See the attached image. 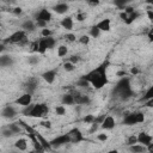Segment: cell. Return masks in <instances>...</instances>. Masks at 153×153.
I'll return each mask as SVG.
<instances>
[{
    "label": "cell",
    "instance_id": "cell-1",
    "mask_svg": "<svg viewBox=\"0 0 153 153\" xmlns=\"http://www.w3.org/2000/svg\"><path fill=\"white\" fill-rule=\"evenodd\" d=\"M108 66H109V62H103L99 66H97L96 68L87 72L81 78H84L94 90H100L105 85L109 84V78H108V73H106Z\"/></svg>",
    "mask_w": 153,
    "mask_h": 153
},
{
    "label": "cell",
    "instance_id": "cell-2",
    "mask_svg": "<svg viewBox=\"0 0 153 153\" xmlns=\"http://www.w3.org/2000/svg\"><path fill=\"white\" fill-rule=\"evenodd\" d=\"M112 94L118 100H127V99H129L134 94V91L131 88L130 79L128 76H122L116 82V85H115V87L112 90Z\"/></svg>",
    "mask_w": 153,
    "mask_h": 153
},
{
    "label": "cell",
    "instance_id": "cell-3",
    "mask_svg": "<svg viewBox=\"0 0 153 153\" xmlns=\"http://www.w3.org/2000/svg\"><path fill=\"white\" fill-rule=\"evenodd\" d=\"M49 112V106L45 103H35L30 104L27 106H24L22 110V114L27 117H33V118H43L48 115Z\"/></svg>",
    "mask_w": 153,
    "mask_h": 153
},
{
    "label": "cell",
    "instance_id": "cell-4",
    "mask_svg": "<svg viewBox=\"0 0 153 153\" xmlns=\"http://www.w3.org/2000/svg\"><path fill=\"white\" fill-rule=\"evenodd\" d=\"M27 41L26 38V31L20 29V30H17L14 32H12L6 39L2 41V43H10V44H19V45H23L25 44Z\"/></svg>",
    "mask_w": 153,
    "mask_h": 153
},
{
    "label": "cell",
    "instance_id": "cell-5",
    "mask_svg": "<svg viewBox=\"0 0 153 153\" xmlns=\"http://www.w3.org/2000/svg\"><path fill=\"white\" fill-rule=\"evenodd\" d=\"M145 122V114L142 111H133L127 114L123 120L122 123L124 126H135V124H140Z\"/></svg>",
    "mask_w": 153,
    "mask_h": 153
},
{
    "label": "cell",
    "instance_id": "cell-6",
    "mask_svg": "<svg viewBox=\"0 0 153 153\" xmlns=\"http://www.w3.org/2000/svg\"><path fill=\"white\" fill-rule=\"evenodd\" d=\"M50 143L53 146V148H59L61 146H65L67 143H72L71 142V136L68 133H65V134H61L56 137H54L53 140H50Z\"/></svg>",
    "mask_w": 153,
    "mask_h": 153
},
{
    "label": "cell",
    "instance_id": "cell-7",
    "mask_svg": "<svg viewBox=\"0 0 153 153\" xmlns=\"http://www.w3.org/2000/svg\"><path fill=\"white\" fill-rule=\"evenodd\" d=\"M69 136H71V142L72 143H79L81 141H85V136L82 134V131L79 129V128H72L69 131H68Z\"/></svg>",
    "mask_w": 153,
    "mask_h": 153
},
{
    "label": "cell",
    "instance_id": "cell-8",
    "mask_svg": "<svg viewBox=\"0 0 153 153\" xmlns=\"http://www.w3.org/2000/svg\"><path fill=\"white\" fill-rule=\"evenodd\" d=\"M17 114H18L17 109L11 104H7L1 109V116H2V118H6V120L14 118L17 116Z\"/></svg>",
    "mask_w": 153,
    "mask_h": 153
},
{
    "label": "cell",
    "instance_id": "cell-9",
    "mask_svg": "<svg viewBox=\"0 0 153 153\" xmlns=\"http://www.w3.org/2000/svg\"><path fill=\"white\" fill-rule=\"evenodd\" d=\"M35 19H36V20H43V22L49 23V22L53 19V14H51V12H50L48 8H41L39 11L36 12Z\"/></svg>",
    "mask_w": 153,
    "mask_h": 153
},
{
    "label": "cell",
    "instance_id": "cell-10",
    "mask_svg": "<svg viewBox=\"0 0 153 153\" xmlns=\"http://www.w3.org/2000/svg\"><path fill=\"white\" fill-rule=\"evenodd\" d=\"M56 76H57V69H55V68H54V69H48V71H45V72H43V73L41 74V78H42L48 85L54 84Z\"/></svg>",
    "mask_w": 153,
    "mask_h": 153
},
{
    "label": "cell",
    "instance_id": "cell-11",
    "mask_svg": "<svg viewBox=\"0 0 153 153\" xmlns=\"http://www.w3.org/2000/svg\"><path fill=\"white\" fill-rule=\"evenodd\" d=\"M37 87H38V79H37V78H29V79L26 80V82L24 84L25 92L31 93V94H33V93L36 92Z\"/></svg>",
    "mask_w": 153,
    "mask_h": 153
},
{
    "label": "cell",
    "instance_id": "cell-12",
    "mask_svg": "<svg viewBox=\"0 0 153 153\" xmlns=\"http://www.w3.org/2000/svg\"><path fill=\"white\" fill-rule=\"evenodd\" d=\"M31 103H32V94H31V93H27V92H25L24 94L19 96V97L14 100V104L20 105V106H23V108L30 105Z\"/></svg>",
    "mask_w": 153,
    "mask_h": 153
},
{
    "label": "cell",
    "instance_id": "cell-13",
    "mask_svg": "<svg viewBox=\"0 0 153 153\" xmlns=\"http://www.w3.org/2000/svg\"><path fill=\"white\" fill-rule=\"evenodd\" d=\"M115 126H116V121L111 115L105 116L103 122L100 123V128L104 129V130H111V129L115 128Z\"/></svg>",
    "mask_w": 153,
    "mask_h": 153
},
{
    "label": "cell",
    "instance_id": "cell-14",
    "mask_svg": "<svg viewBox=\"0 0 153 153\" xmlns=\"http://www.w3.org/2000/svg\"><path fill=\"white\" fill-rule=\"evenodd\" d=\"M137 142H139V143H142V145H145V146H147V145H149L151 142H153V136H152L151 134L146 133V131H140V133L137 134Z\"/></svg>",
    "mask_w": 153,
    "mask_h": 153
},
{
    "label": "cell",
    "instance_id": "cell-15",
    "mask_svg": "<svg viewBox=\"0 0 153 153\" xmlns=\"http://www.w3.org/2000/svg\"><path fill=\"white\" fill-rule=\"evenodd\" d=\"M51 10L57 14H66L69 11V5L67 2H57L56 5L53 6Z\"/></svg>",
    "mask_w": 153,
    "mask_h": 153
},
{
    "label": "cell",
    "instance_id": "cell-16",
    "mask_svg": "<svg viewBox=\"0 0 153 153\" xmlns=\"http://www.w3.org/2000/svg\"><path fill=\"white\" fill-rule=\"evenodd\" d=\"M60 25H61L65 30H67V31L73 30V26H74V19H73V17H71V16L63 17V18L60 20Z\"/></svg>",
    "mask_w": 153,
    "mask_h": 153
},
{
    "label": "cell",
    "instance_id": "cell-17",
    "mask_svg": "<svg viewBox=\"0 0 153 153\" xmlns=\"http://www.w3.org/2000/svg\"><path fill=\"white\" fill-rule=\"evenodd\" d=\"M96 26H97L100 31H103V32H109V31L111 30V20H110L109 18H104V19L99 20V22L96 24Z\"/></svg>",
    "mask_w": 153,
    "mask_h": 153
},
{
    "label": "cell",
    "instance_id": "cell-18",
    "mask_svg": "<svg viewBox=\"0 0 153 153\" xmlns=\"http://www.w3.org/2000/svg\"><path fill=\"white\" fill-rule=\"evenodd\" d=\"M20 27H22L23 30H25L26 32H32V31L36 30L37 25H36V22H33L32 19H25V20L22 23Z\"/></svg>",
    "mask_w": 153,
    "mask_h": 153
},
{
    "label": "cell",
    "instance_id": "cell-19",
    "mask_svg": "<svg viewBox=\"0 0 153 153\" xmlns=\"http://www.w3.org/2000/svg\"><path fill=\"white\" fill-rule=\"evenodd\" d=\"M14 63V59L13 56L8 55V54H2L0 56V66L1 67H11Z\"/></svg>",
    "mask_w": 153,
    "mask_h": 153
},
{
    "label": "cell",
    "instance_id": "cell-20",
    "mask_svg": "<svg viewBox=\"0 0 153 153\" xmlns=\"http://www.w3.org/2000/svg\"><path fill=\"white\" fill-rule=\"evenodd\" d=\"M61 104H63V105H74V104H75L74 94H73L72 92L65 93V94L61 97Z\"/></svg>",
    "mask_w": 153,
    "mask_h": 153
},
{
    "label": "cell",
    "instance_id": "cell-21",
    "mask_svg": "<svg viewBox=\"0 0 153 153\" xmlns=\"http://www.w3.org/2000/svg\"><path fill=\"white\" fill-rule=\"evenodd\" d=\"M128 149L130 152H134V153H143V152H147V147L145 145H142V143H139V142L128 146Z\"/></svg>",
    "mask_w": 153,
    "mask_h": 153
},
{
    "label": "cell",
    "instance_id": "cell-22",
    "mask_svg": "<svg viewBox=\"0 0 153 153\" xmlns=\"http://www.w3.org/2000/svg\"><path fill=\"white\" fill-rule=\"evenodd\" d=\"M90 103H91V98H90V96H87V94L80 93V94L75 98V104H78V105H88Z\"/></svg>",
    "mask_w": 153,
    "mask_h": 153
},
{
    "label": "cell",
    "instance_id": "cell-23",
    "mask_svg": "<svg viewBox=\"0 0 153 153\" xmlns=\"http://www.w3.org/2000/svg\"><path fill=\"white\" fill-rule=\"evenodd\" d=\"M27 140L24 139V137H19L16 142H14V147L18 149V151H26L27 149Z\"/></svg>",
    "mask_w": 153,
    "mask_h": 153
},
{
    "label": "cell",
    "instance_id": "cell-24",
    "mask_svg": "<svg viewBox=\"0 0 153 153\" xmlns=\"http://www.w3.org/2000/svg\"><path fill=\"white\" fill-rule=\"evenodd\" d=\"M130 1L131 0H114V5L118 8V10H124V7L126 6H128L129 4H130Z\"/></svg>",
    "mask_w": 153,
    "mask_h": 153
},
{
    "label": "cell",
    "instance_id": "cell-25",
    "mask_svg": "<svg viewBox=\"0 0 153 153\" xmlns=\"http://www.w3.org/2000/svg\"><path fill=\"white\" fill-rule=\"evenodd\" d=\"M7 127L17 135V134H19V133H22V126L18 123V122H13V123H10V124H7Z\"/></svg>",
    "mask_w": 153,
    "mask_h": 153
},
{
    "label": "cell",
    "instance_id": "cell-26",
    "mask_svg": "<svg viewBox=\"0 0 153 153\" xmlns=\"http://www.w3.org/2000/svg\"><path fill=\"white\" fill-rule=\"evenodd\" d=\"M67 54H68V48H67V45L60 44V45L57 47V56H59V57H65V56H67Z\"/></svg>",
    "mask_w": 153,
    "mask_h": 153
},
{
    "label": "cell",
    "instance_id": "cell-27",
    "mask_svg": "<svg viewBox=\"0 0 153 153\" xmlns=\"http://www.w3.org/2000/svg\"><path fill=\"white\" fill-rule=\"evenodd\" d=\"M16 134L6 126V127H2V129H1V136L2 137H5V139H8V137H12V136H14Z\"/></svg>",
    "mask_w": 153,
    "mask_h": 153
},
{
    "label": "cell",
    "instance_id": "cell-28",
    "mask_svg": "<svg viewBox=\"0 0 153 153\" xmlns=\"http://www.w3.org/2000/svg\"><path fill=\"white\" fill-rule=\"evenodd\" d=\"M100 32H102V31H100V30H99V29H98L96 25H93V26L90 29L88 35H90L92 38H98V37L100 36Z\"/></svg>",
    "mask_w": 153,
    "mask_h": 153
},
{
    "label": "cell",
    "instance_id": "cell-29",
    "mask_svg": "<svg viewBox=\"0 0 153 153\" xmlns=\"http://www.w3.org/2000/svg\"><path fill=\"white\" fill-rule=\"evenodd\" d=\"M139 16H140V14H139V13H137L136 11H134L133 13H130V14L128 16V19H127V20H126L124 23H126L127 25H130L131 23H134V22H135V20H136L137 18H139Z\"/></svg>",
    "mask_w": 153,
    "mask_h": 153
},
{
    "label": "cell",
    "instance_id": "cell-30",
    "mask_svg": "<svg viewBox=\"0 0 153 153\" xmlns=\"http://www.w3.org/2000/svg\"><path fill=\"white\" fill-rule=\"evenodd\" d=\"M82 122L86 123V124H92V123L96 122V117H94V115H92V114H87V115H85V116L82 117Z\"/></svg>",
    "mask_w": 153,
    "mask_h": 153
},
{
    "label": "cell",
    "instance_id": "cell-31",
    "mask_svg": "<svg viewBox=\"0 0 153 153\" xmlns=\"http://www.w3.org/2000/svg\"><path fill=\"white\" fill-rule=\"evenodd\" d=\"M90 37H91L90 35H81V36L78 38V41H79L80 44L87 45V44H90V42H91V38H90Z\"/></svg>",
    "mask_w": 153,
    "mask_h": 153
},
{
    "label": "cell",
    "instance_id": "cell-32",
    "mask_svg": "<svg viewBox=\"0 0 153 153\" xmlns=\"http://www.w3.org/2000/svg\"><path fill=\"white\" fill-rule=\"evenodd\" d=\"M151 98H153V85H152V86H149V87L146 90V92H145V93H143V96H142V100L145 102V100L151 99Z\"/></svg>",
    "mask_w": 153,
    "mask_h": 153
},
{
    "label": "cell",
    "instance_id": "cell-33",
    "mask_svg": "<svg viewBox=\"0 0 153 153\" xmlns=\"http://www.w3.org/2000/svg\"><path fill=\"white\" fill-rule=\"evenodd\" d=\"M63 69H65L66 72H73V71L75 69V65H74L73 62H71V61H66V62L63 63Z\"/></svg>",
    "mask_w": 153,
    "mask_h": 153
},
{
    "label": "cell",
    "instance_id": "cell-34",
    "mask_svg": "<svg viewBox=\"0 0 153 153\" xmlns=\"http://www.w3.org/2000/svg\"><path fill=\"white\" fill-rule=\"evenodd\" d=\"M55 114H56L57 116H63V115H66V108H65V105H63V104L57 105V106L55 108Z\"/></svg>",
    "mask_w": 153,
    "mask_h": 153
},
{
    "label": "cell",
    "instance_id": "cell-35",
    "mask_svg": "<svg viewBox=\"0 0 153 153\" xmlns=\"http://www.w3.org/2000/svg\"><path fill=\"white\" fill-rule=\"evenodd\" d=\"M38 62H39V57H38L37 55H31V56L27 57V63L31 65V66H35V65H37Z\"/></svg>",
    "mask_w": 153,
    "mask_h": 153
},
{
    "label": "cell",
    "instance_id": "cell-36",
    "mask_svg": "<svg viewBox=\"0 0 153 153\" xmlns=\"http://www.w3.org/2000/svg\"><path fill=\"white\" fill-rule=\"evenodd\" d=\"M75 18H76L78 22H84V20L87 18V13H86V12H78V13L75 14Z\"/></svg>",
    "mask_w": 153,
    "mask_h": 153
},
{
    "label": "cell",
    "instance_id": "cell-37",
    "mask_svg": "<svg viewBox=\"0 0 153 153\" xmlns=\"http://www.w3.org/2000/svg\"><path fill=\"white\" fill-rule=\"evenodd\" d=\"M65 38L67 39V42H71V43H73V42L76 41V36L74 33H72V32H67L66 36H65Z\"/></svg>",
    "mask_w": 153,
    "mask_h": 153
},
{
    "label": "cell",
    "instance_id": "cell-38",
    "mask_svg": "<svg viewBox=\"0 0 153 153\" xmlns=\"http://www.w3.org/2000/svg\"><path fill=\"white\" fill-rule=\"evenodd\" d=\"M96 137H97L98 141H100V142H105V141L109 139V135L105 134V133H99V134H97Z\"/></svg>",
    "mask_w": 153,
    "mask_h": 153
},
{
    "label": "cell",
    "instance_id": "cell-39",
    "mask_svg": "<svg viewBox=\"0 0 153 153\" xmlns=\"http://www.w3.org/2000/svg\"><path fill=\"white\" fill-rule=\"evenodd\" d=\"M47 41H48V47H49V49H53V48L55 47V44H56V39H55L53 36H49V37H47Z\"/></svg>",
    "mask_w": 153,
    "mask_h": 153
},
{
    "label": "cell",
    "instance_id": "cell-40",
    "mask_svg": "<svg viewBox=\"0 0 153 153\" xmlns=\"http://www.w3.org/2000/svg\"><path fill=\"white\" fill-rule=\"evenodd\" d=\"M136 142H137V135H130V136L128 137V140H127V145H128V146L134 145V143H136Z\"/></svg>",
    "mask_w": 153,
    "mask_h": 153
},
{
    "label": "cell",
    "instance_id": "cell-41",
    "mask_svg": "<svg viewBox=\"0 0 153 153\" xmlns=\"http://www.w3.org/2000/svg\"><path fill=\"white\" fill-rule=\"evenodd\" d=\"M41 35H42L43 37H49V36H53V31H51L50 29H48V27H44V29H42Z\"/></svg>",
    "mask_w": 153,
    "mask_h": 153
},
{
    "label": "cell",
    "instance_id": "cell-42",
    "mask_svg": "<svg viewBox=\"0 0 153 153\" xmlns=\"http://www.w3.org/2000/svg\"><path fill=\"white\" fill-rule=\"evenodd\" d=\"M39 126H41V127H43V128L50 129V128H51V122H50V121H48V120H45V121H41V122H39Z\"/></svg>",
    "mask_w": 153,
    "mask_h": 153
},
{
    "label": "cell",
    "instance_id": "cell-43",
    "mask_svg": "<svg viewBox=\"0 0 153 153\" xmlns=\"http://www.w3.org/2000/svg\"><path fill=\"white\" fill-rule=\"evenodd\" d=\"M35 22H36L37 27H41V29H44V27H47V25H48V23H47V22H43V20H35Z\"/></svg>",
    "mask_w": 153,
    "mask_h": 153
},
{
    "label": "cell",
    "instance_id": "cell-44",
    "mask_svg": "<svg viewBox=\"0 0 153 153\" xmlns=\"http://www.w3.org/2000/svg\"><path fill=\"white\" fill-rule=\"evenodd\" d=\"M68 61H71V62H73V63L75 65V63H78V62L80 61V56H79V55H72V56L68 59Z\"/></svg>",
    "mask_w": 153,
    "mask_h": 153
},
{
    "label": "cell",
    "instance_id": "cell-45",
    "mask_svg": "<svg viewBox=\"0 0 153 153\" xmlns=\"http://www.w3.org/2000/svg\"><path fill=\"white\" fill-rule=\"evenodd\" d=\"M146 14H147V18L151 22H153V8H147L146 10Z\"/></svg>",
    "mask_w": 153,
    "mask_h": 153
},
{
    "label": "cell",
    "instance_id": "cell-46",
    "mask_svg": "<svg viewBox=\"0 0 153 153\" xmlns=\"http://www.w3.org/2000/svg\"><path fill=\"white\" fill-rule=\"evenodd\" d=\"M90 6H98L100 4V0H85Z\"/></svg>",
    "mask_w": 153,
    "mask_h": 153
},
{
    "label": "cell",
    "instance_id": "cell-47",
    "mask_svg": "<svg viewBox=\"0 0 153 153\" xmlns=\"http://www.w3.org/2000/svg\"><path fill=\"white\" fill-rule=\"evenodd\" d=\"M128 16H129V14H128L127 12H124L123 10H122V11L120 12V18H121V19H122L123 22H126V20L128 19Z\"/></svg>",
    "mask_w": 153,
    "mask_h": 153
},
{
    "label": "cell",
    "instance_id": "cell-48",
    "mask_svg": "<svg viewBox=\"0 0 153 153\" xmlns=\"http://www.w3.org/2000/svg\"><path fill=\"white\" fill-rule=\"evenodd\" d=\"M145 106L146 108H149V109H153V98L145 100Z\"/></svg>",
    "mask_w": 153,
    "mask_h": 153
},
{
    "label": "cell",
    "instance_id": "cell-49",
    "mask_svg": "<svg viewBox=\"0 0 153 153\" xmlns=\"http://www.w3.org/2000/svg\"><path fill=\"white\" fill-rule=\"evenodd\" d=\"M22 12H23L22 7H14V8L12 10V13H13V14H16V16H20V14H22Z\"/></svg>",
    "mask_w": 153,
    "mask_h": 153
},
{
    "label": "cell",
    "instance_id": "cell-50",
    "mask_svg": "<svg viewBox=\"0 0 153 153\" xmlns=\"http://www.w3.org/2000/svg\"><path fill=\"white\" fill-rule=\"evenodd\" d=\"M123 11H124V12H127L128 14H130V13H133V12L135 11V8H134L133 6H129V5H128V6H126V7H124V10H123Z\"/></svg>",
    "mask_w": 153,
    "mask_h": 153
},
{
    "label": "cell",
    "instance_id": "cell-51",
    "mask_svg": "<svg viewBox=\"0 0 153 153\" xmlns=\"http://www.w3.org/2000/svg\"><path fill=\"white\" fill-rule=\"evenodd\" d=\"M139 72H140V71H139L137 67H131V68H130V74H131V75H136V74H139Z\"/></svg>",
    "mask_w": 153,
    "mask_h": 153
},
{
    "label": "cell",
    "instance_id": "cell-52",
    "mask_svg": "<svg viewBox=\"0 0 153 153\" xmlns=\"http://www.w3.org/2000/svg\"><path fill=\"white\" fill-rule=\"evenodd\" d=\"M146 147H147V152L153 153V142H151V143H149V145H147Z\"/></svg>",
    "mask_w": 153,
    "mask_h": 153
},
{
    "label": "cell",
    "instance_id": "cell-53",
    "mask_svg": "<svg viewBox=\"0 0 153 153\" xmlns=\"http://www.w3.org/2000/svg\"><path fill=\"white\" fill-rule=\"evenodd\" d=\"M147 37H148V39H149V42H152V43H153V32H151V31H148V33H147Z\"/></svg>",
    "mask_w": 153,
    "mask_h": 153
},
{
    "label": "cell",
    "instance_id": "cell-54",
    "mask_svg": "<svg viewBox=\"0 0 153 153\" xmlns=\"http://www.w3.org/2000/svg\"><path fill=\"white\" fill-rule=\"evenodd\" d=\"M145 4H147V5H151V6H153V0H145Z\"/></svg>",
    "mask_w": 153,
    "mask_h": 153
},
{
    "label": "cell",
    "instance_id": "cell-55",
    "mask_svg": "<svg viewBox=\"0 0 153 153\" xmlns=\"http://www.w3.org/2000/svg\"><path fill=\"white\" fill-rule=\"evenodd\" d=\"M2 1H4V2H6V4H10V2H11V1H13V0H2Z\"/></svg>",
    "mask_w": 153,
    "mask_h": 153
},
{
    "label": "cell",
    "instance_id": "cell-56",
    "mask_svg": "<svg viewBox=\"0 0 153 153\" xmlns=\"http://www.w3.org/2000/svg\"><path fill=\"white\" fill-rule=\"evenodd\" d=\"M149 31H151V32H153V27H152V29H151V30H149Z\"/></svg>",
    "mask_w": 153,
    "mask_h": 153
}]
</instances>
